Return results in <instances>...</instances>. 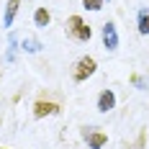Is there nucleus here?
<instances>
[{"mask_svg": "<svg viewBox=\"0 0 149 149\" xmlns=\"http://www.w3.org/2000/svg\"><path fill=\"white\" fill-rule=\"evenodd\" d=\"M67 36H72L77 41H90L93 39V29H90L80 15H70L67 18Z\"/></svg>", "mask_w": 149, "mask_h": 149, "instance_id": "f257e3e1", "label": "nucleus"}, {"mask_svg": "<svg viewBox=\"0 0 149 149\" xmlns=\"http://www.w3.org/2000/svg\"><path fill=\"white\" fill-rule=\"evenodd\" d=\"M95 70H98V62L93 59V57H80L72 67V80L74 82H85L88 77L95 74Z\"/></svg>", "mask_w": 149, "mask_h": 149, "instance_id": "f03ea898", "label": "nucleus"}, {"mask_svg": "<svg viewBox=\"0 0 149 149\" xmlns=\"http://www.w3.org/2000/svg\"><path fill=\"white\" fill-rule=\"evenodd\" d=\"M59 111H62V105H59V103L39 98V100L33 103V118H46V116H57Z\"/></svg>", "mask_w": 149, "mask_h": 149, "instance_id": "7ed1b4c3", "label": "nucleus"}, {"mask_svg": "<svg viewBox=\"0 0 149 149\" xmlns=\"http://www.w3.org/2000/svg\"><path fill=\"white\" fill-rule=\"evenodd\" d=\"M100 33H103V46L108 49V52H116V49H118V33H116V23H111V21H108V23L103 26V31H100Z\"/></svg>", "mask_w": 149, "mask_h": 149, "instance_id": "20e7f679", "label": "nucleus"}, {"mask_svg": "<svg viewBox=\"0 0 149 149\" xmlns=\"http://www.w3.org/2000/svg\"><path fill=\"white\" fill-rule=\"evenodd\" d=\"M116 108V93L113 90H103L100 95H98V111L100 113H108V111H113Z\"/></svg>", "mask_w": 149, "mask_h": 149, "instance_id": "39448f33", "label": "nucleus"}, {"mask_svg": "<svg viewBox=\"0 0 149 149\" xmlns=\"http://www.w3.org/2000/svg\"><path fill=\"white\" fill-rule=\"evenodd\" d=\"M18 8H21V0H8V3H5V13H3V26H5V29L13 26Z\"/></svg>", "mask_w": 149, "mask_h": 149, "instance_id": "423d86ee", "label": "nucleus"}, {"mask_svg": "<svg viewBox=\"0 0 149 149\" xmlns=\"http://www.w3.org/2000/svg\"><path fill=\"white\" fill-rule=\"evenodd\" d=\"M85 139H88L90 149H103L108 144V134H103V131H85Z\"/></svg>", "mask_w": 149, "mask_h": 149, "instance_id": "0eeeda50", "label": "nucleus"}, {"mask_svg": "<svg viewBox=\"0 0 149 149\" xmlns=\"http://www.w3.org/2000/svg\"><path fill=\"white\" fill-rule=\"evenodd\" d=\"M33 23H36L39 29H46V26L52 23V13H49L46 8H36V13H33Z\"/></svg>", "mask_w": 149, "mask_h": 149, "instance_id": "6e6552de", "label": "nucleus"}, {"mask_svg": "<svg viewBox=\"0 0 149 149\" xmlns=\"http://www.w3.org/2000/svg\"><path fill=\"white\" fill-rule=\"evenodd\" d=\"M136 26H139V33H141V36H149V10H147V8H141V10H139Z\"/></svg>", "mask_w": 149, "mask_h": 149, "instance_id": "1a4fd4ad", "label": "nucleus"}, {"mask_svg": "<svg viewBox=\"0 0 149 149\" xmlns=\"http://www.w3.org/2000/svg\"><path fill=\"white\" fill-rule=\"evenodd\" d=\"M23 49L33 54V52H39V49H41V44H39L36 39H23Z\"/></svg>", "mask_w": 149, "mask_h": 149, "instance_id": "9d476101", "label": "nucleus"}, {"mask_svg": "<svg viewBox=\"0 0 149 149\" xmlns=\"http://www.w3.org/2000/svg\"><path fill=\"white\" fill-rule=\"evenodd\" d=\"M82 5H85L88 10H100V8H103V0H82Z\"/></svg>", "mask_w": 149, "mask_h": 149, "instance_id": "9b49d317", "label": "nucleus"}, {"mask_svg": "<svg viewBox=\"0 0 149 149\" xmlns=\"http://www.w3.org/2000/svg\"><path fill=\"white\" fill-rule=\"evenodd\" d=\"M0 149H8V147H0Z\"/></svg>", "mask_w": 149, "mask_h": 149, "instance_id": "f8f14e48", "label": "nucleus"}]
</instances>
